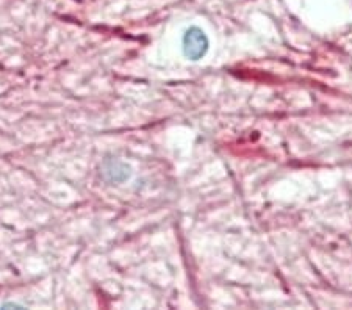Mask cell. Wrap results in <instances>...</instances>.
Here are the masks:
<instances>
[{
    "label": "cell",
    "instance_id": "1",
    "mask_svg": "<svg viewBox=\"0 0 352 310\" xmlns=\"http://www.w3.org/2000/svg\"><path fill=\"white\" fill-rule=\"evenodd\" d=\"M184 54L188 60H201L208 50V38L206 32L199 27H191L184 35Z\"/></svg>",
    "mask_w": 352,
    "mask_h": 310
},
{
    "label": "cell",
    "instance_id": "2",
    "mask_svg": "<svg viewBox=\"0 0 352 310\" xmlns=\"http://www.w3.org/2000/svg\"><path fill=\"white\" fill-rule=\"evenodd\" d=\"M8 307H14V309H24L22 306H19V304H13V302H10V304H3V306H0V309H8Z\"/></svg>",
    "mask_w": 352,
    "mask_h": 310
}]
</instances>
